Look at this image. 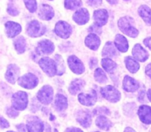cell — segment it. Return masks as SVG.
I'll use <instances>...</instances> for the list:
<instances>
[{"instance_id":"6da1fadb","label":"cell","mask_w":151,"mask_h":132,"mask_svg":"<svg viewBox=\"0 0 151 132\" xmlns=\"http://www.w3.org/2000/svg\"><path fill=\"white\" fill-rule=\"evenodd\" d=\"M134 19L130 16H124L118 21V27L123 33L128 36L136 38L139 35V31L134 26Z\"/></svg>"},{"instance_id":"7a4b0ae2","label":"cell","mask_w":151,"mask_h":132,"mask_svg":"<svg viewBox=\"0 0 151 132\" xmlns=\"http://www.w3.org/2000/svg\"><path fill=\"white\" fill-rule=\"evenodd\" d=\"M47 28L44 24H41L37 20H32L27 27V33L29 36L38 38L45 33Z\"/></svg>"},{"instance_id":"3957f363","label":"cell","mask_w":151,"mask_h":132,"mask_svg":"<svg viewBox=\"0 0 151 132\" xmlns=\"http://www.w3.org/2000/svg\"><path fill=\"white\" fill-rule=\"evenodd\" d=\"M28 105V96L24 92L19 91L12 97V106L16 110H24Z\"/></svg>"},{"instance_id":"277c9868","label":"cell","mask_w":151,"mask_h":132,"mask_svg":"<svg viewBox=\"0 0 151 132\" xmlns=\"http://www.w3.org/2000/svg\"><path fill=\"white\" fill-rule=\"evenodd\" d=\"M39 66L42 69V70L49 76H54L57 74V64L55 61L50 58H43L39 61Z\"/></svg>"},{"instance_id":"5b68a950","label":"cell","mask_w":151,"mask_h":132,"mask_svg":"<svg viewBox=\"0 0 151 132\" xmlns=\"http://www.w3.org/2000/svg\"><path fill=\"white\" fill-rule=\"evenodd\" d=\"M100 92L104 98L112 103H116L120 100V92L112 86L109 85L103 87L100 90Z\"/></svg>"},{"instance_id":"8992f818","label":"cell","mask_w":151,"mask_h":132,"mask_svg":"<svg viewBox=\"0 0 151 132\" xmlns=\"http://www.w3.org/2000/svg\"><path fill=\"white\" fill-rule=\"evenodd\" d=\"M19 86L27 89L35 88L38 84V80L35 75L32 73H27L18 80Z\"/></svg>"},{"instance_id":"52a82bcc","label":"cell","mask_w":151,"mask_h":132,"mask_svg":"<svg viewBox=\"0 0 151 132\" xmlns=\"http://www.w3.org/2000/svg\"><path fill=\"white\" fill-rule=\"evenodd\" d=\"M72 28L69 24L64 21H59L55 27V32L56 35L62 38H68L72 34Z\"/></svg>"},{"instance_id":"ba28073f","label":"cell","mask_w":151,"mask_h":132,"mask_svg":"<svg viewBox=\"0 0 151 132\" xmlns=\"http://www.w3.org/2000/svg\"><path fill=\"white\" fill-rule=\"evenodd\" d=\"M38 100L41 103L48 105L52 101L53 99V89L50 86L45 85L39 90L37 94Z\"/></svg>"},{"instance_id":"9c48e42d","label":"cell","mask_w":151,"mask_h":132,"mask_svg":"<svg viewBox=\"0 0 151 132\" xmlns=\"http://www.w3.org/2000/svg\"><path fill=\"white\" fill-rule=\"evenodd\" d=\"M55 50V46L53 43L50 40H43L40 41L38 44L35 52L38 55L40 56H44V55H49L52 53Z\"/></svg>"},{"instance_id":"30bf717a","label":"cell","mask_w":151,"mask_h":132,"mask_svg":"<svg viewBox=\"0 0 151 132\" xmlns=\"http://www.w3.org/2000/svg\"><path fill=\"white\" fill-rule=\"evenodd\" d=\"M68 64L71 70L75 74L81 75L85 71L83 63L79 58L75 56H71L68 58Z\"/></svg>"},{"instance_id":"8fae6325","label":"cell","mask_w":151,"mask_h":132,"mask_svg":"<svg viewBox=\"0 0 151 132\" xmlns=\"http://www.w3.org/2000/svg\"><path fill=\"white\" fill-rule=\"evenodd\" d=\"M97 93L94 90H91L88 93H81L78 96V100L81 104L86 106H91L95 104L97 101Z\"/></svg>"},{"instance_id":"7c38bea8","label":"cell","mask_w":151,"mask_h":132,"mask_svg":"<svg viewBox=\"0 0 151 132\" xmlns=\"http://www.w3.org/2000/svg\"><path fill=\"white\" fill-rule=\"evenodd\" d=\"M28 132H43L44 126L42 121L37 117H31L27 122Z\"/></svg>"},{"instance_id":"4fadbf2b","label":"cell","mask_w":151,"mask_h":132,"mask_svg":"<svg viewBox=\"0 0 151 132\" xmlns=\"http://www.w3.org/2000/svg\"><path fill=\"white\" fill-rule=\"evenodd\" d=\"M72 19L79 25H86L89 21V13L86 8H80L72 16Z\"/></svg>"},{"instance_id":"5bb4252c","label":"cell","mask_w":151,"mask_h":132,"mask_svg":"<svg viewBox=\"0 0 151 132\" xmlns=\"http://www.w3.org/2000/svg\"><path fill=\"white\" fill-rule=\"evenodd\" d=\"M93 18L95 22V25L99 27H103L106 25L109 19V13L106 9H99L94 11Z\"/></svg>"},{"instance_id":"9a60e30c","label":"cell","mask_w":151,"mask_h":132,"mask_svg":"<svg viewBox=\"0 0 151 132\" xmlns=\"http://www.w3.org/2000/svg\"><path fill=\"white\" fill-rule=\"evenodd\" d=\"M20 74V69L16 65L10 64L7 67V72L5 73V78L10 84H14L17 80H19V76Z\"/></svg>"},{"instance_id":"2e32d148","label":"cell","mask_w":151,"mask_h":132,"mask_svg":"<svg viewBox=\"0 0 151 132\" xmlns=\"http://www.w3.org/2000/svg\"><path fill=\"white\" fill-rule=\"evenodd\" d=\"M55 12L52 7L49 4H43L38 10V17L42 20L49 21L54 17Z\"/></svg>"},{"instance_id":"e0dca14e","label":"cell","mask_w":151,"mask_h":132,"mask_svg":"<svg viewBox=\"0 0 151 132\" xmlns=\"http://www.w3.org/2000/svg\"><path fill=\"white\" fill-rule=\"evenodd\" d=\"M22 31V27L19 24L14 22H7L5 23V32L9 38H14Z\"/></svg>"},{"instance_id":"ac0fdd59","label":"cell","mask_w":151,"mask_h":132,"mask_svg":"<svg viewBox=\"0 0 151 132\" xmlns=\"http://www.w3.org/2000/svg\"><path fill=\"white\" fill-rule=\"evenodd\" d=\"M132 54L135 60L142 62L145 61L149 56L147 50H145L139 44H137L134 46L132 50Z\"/></svg>"},{"instance_id":"d6986e66","label":"cell","mask_w":151,"mask_h":132,"mask_svg":"<svg viewBox=\"0 0 151 132\" xmlns=\"http://www.w3.org/2000/svg\"><path fill=\"white\" fill-rule=\"evenodd\" d=\"M122 87H123V89L126 92H133L137 91L139 88V84L135 79L131 78L128 75H126L123 80Z\"/></svg>"},{"instance_id":"ffe728a7","label":"cell","mask_w":151,"mask_h":132,"mask_svg":"<svg viewBox=\"0 0 151 132\" xmlns=\"http://www.w3.org/2000/svg\"><path fill=\"white\" fill-rule=\"evenodd\" d=\"M139 119L144 123L151 124V107L147 106H141L138 110Z\"/></svg>"},{"instance_id":"44dd1931","label":"cell","mask_w":151,"mask_h":132,"mask_svg":"<svg viewBox=\"0 0 151 132\" xmlns=\"http://www.w3.org/2000/svg\"><path fill=\"white\" fill-rule=\"evenodd\" d=\"M76 119L80 123L81 126L84 128H88L91 124V115L88 112L81 110L77 113Z\"/></svg>"},{"instance_id":"7402d4cb","label":"cell","mask_w":151,"mask_h":132,"mask_svg":"<svg viewBox=\"0 0 151 132\" xmlns=\"http://www.w3.org/2000/svg\"><path fill=\"white\" fill-rule=\"evenodd\" d=\"M85 43L89 49L97 50L100 45V39L95 33H90L86 38Z\"/></svg>"},{"instance_id":"603a6c76","label":"cell","mask_w":151,"mask_h":132,"mask_svg":"<svg viewBox=\"0 0 151 132\" xmlns=\"http://www.w3.org/2000/svg\"><path fill=\"white\" fill-rule=\"evenodd\" d=\"M138 13L146 25L151 26V9L150 7L145 4L141 5L139 7Z\"/></svg>"},{"instance_id":"cb8c5ba5","label":"cell","mask_w":151,"mask_h":132,"mask_svg":"<svg viewBox=\"0 0 151 132\" xmlns=\"http://www.w3.org/2000/svg\"><path fill=\"white\" fill-rule=\"evenodd\" d=\"M114 42L116 48L119 51L122 52V53H125V52L128 51L129 45H128V40L125 36L120 35V34H117L116 35V38H115Z\"/></svg>"},{"instance_id":"d4e9b609","label":"cell","mask_w":151,"mask_h":132,"mask_svg":"<svg viewBox=\"0 0 151 132\" xmlns=\"http://www.w3.org/2000/svg\"><path fill=\"white\" fill-rule=\"evenodd\" d=\"M85 85V82L83 81L82 79H75L71 83L70 86H69V91L72 94L75 95L77 93L79 92L83 87Z\"/></svg>"},{"instance_id":"484cf974","label":"cell","mask_w":151,"mask_h":132,"mask_svg":"<svg viewBox=\"0 0 151 132\" xmlns=\"http://www.w3.org/2000/svg\"><path fill=\"white\" fill-rule=\"evenodd\" d=\"M55 105L58 111H63L67 108L68 103L66 97L62 94H57L55 97Z\"/></svg>"},{"instance_id":"4316f807","label":"cell","mask_w":151,"mask_h":132,"mask_svg":"<svg viewBox=\"0 0 151 132\" xmlns=\"http://www.w3.org/2000/svg\"><path fill=\"white\" fill-rule=\"evenodd\" d=\"M15 49L19 54L24 53L26 50V40L23 36L17 37L14 40Z\"/></svg>"},{"instance_id":"83f0119b","label":"cell","mask_w":151,"mask_h":132,"mask_svg":"<svg viewBox=\"0 0 151 132\" xmlns=\"http://www.w3.org/2000/svg\"><path fill=\"white\" fill-rule=\"evenodd\" d=\"M96 125L101 129L108 131L111 127V123L105 116H100L96 120Z\"/></svg>"},{"instance_id":"f1b7e54d","label":"cell","mask_w":151,"mask_h":132,"mask_svg":"<svg viewBox=\"0 0 151 132\" xmlns=\"http://www.w3.org/2000/svg\"><path fill=\"white\" fill-rule=\"evenodd\" d=\"M125 64H126L127 69L131 72V73H135L139 69V64L138 62L131 57H127L125 59Z\"/></svg>"},{"instance_id":"f546056e","label":"cell","mask_w":151,"mask_h":132,"mask_svg":"<svg viewBox=\"0 0 151 132\" xmlns=\"http://www.w3.org/2000/svg\"><path fill=\"white\" fill-rule=\"evenodd\" d=\"M116 49H115L114 44L111 41H109L106 43L103 48L102 56H105V57H113L116 55Z\"/></svg>"},{"instance_id":"4dcf8cb0","label":"cell","mask_w":151,"mask_h":132,"mask_svg":"<svg viewBox=\"0 0 151 132\" xmlns=\"http://www.w3.org/2000/svg\"><path fill=\"white\" fill-rule=\"evenodd\" d=\"M101 64L105 70L109 73H112L116 68V63L110 58H103L102 60Z\"/></svg>"},{"instance_id":"1f68e13d","label":"cell","mask_w":151,"mask_h":132,"mask_svg":"<svg viewBox=\"0 0 151 132\" xmlns=\"http://www.w3.org/2000/svg\"><path fill=\"white\" fill-rule=\"evenodd\" d=\"M81 5H82L81 0H64V6L68 10H76Z\"/></svg>"},{"instance_id":"d6a6232c","label":"cell","mask_w":151,"mask_h":132,"mask_svg":"<svg viewBox=\"0 0 151 132\" xmlns=\"http://www.w3.org/2000/svg\"><path fill=\"white\" fill-rule=\"evenodd\" d=\"M94 78L97 82L101 83V84H104L107 81V76H106V73L100 68H97L94 71Z\"/></svg>"},{"instance_id":"836d02e7","label":"cell","mask_w":151,"mask_h":132,"mask_svg":"<svg viewBox=\"0 0 151 132\" xmlns=\"http://www.w3.org/2000/svg\"><path fill=\"white\" fill-rule=\"evenodd\" d=\"M25 6L27 9L30 13H34L37 10V2L36 0H24Z\"/></svg>"},{"instance_id":"e575fe53","label":"cell","mask_w":151,"mask_h":132,"mask_svg":"<svg viewBox=\"0 0 151 132\" xmlns=\"http://www.w3.org/2000/svg\"><path fill=\"white\" fill-rule=\"evenodd\" d=\"M6 112H7V116L10 117V118H15L19 115V113H18V112L16 111V109H14L13 107L7 108Z\"/></svg>"},{"instance_id":"d590c367","label":"cell","mask_w":151,"mask_h":132,"mask_svg":"<svg viewBox=\"0 0 151 132\" xmlns=\"http://www.w3.org/2000/svg\"><path fill=\"white\" fill-rule=\"evenodd\" d=\"M7 13L10 15V16H18L19 13V10L13 5V4H9L8 7H7Z\"/></svg>"},{"instance_id":"8d00e7d4","label":"cell","mask_w":151,"mask_h":132,"mask_svg":"<svg viewBox=\"0 0 151 132\" xmlns=\"http://www.w3.org/2000/svg\"><path fill=\"white\" fill-rule=\"evenodd\" d=\"M103 0H86V3L88 5L93 7H97L101 5Z\"/></svg>"},{"instance_id":"74e56055","label":"cell","mask_w":151,"mask_h":132,"mask_svg":"<svg viewBox=\"0 0 151 132\" xmlns=\"http://www.w3.org/2000/svg\"><path fill=\"white\" fill-rule=\"evenodd\" d=\"M10 126L8 121L6 120L4 118L0 116V128H7Z\"/></svg>"},{"instance_id":"f35d334b","label":"cell","mask_w":151,"mask_h":132,"mask_svg":"<svg viewBox=\"0 0 151 132\" xmlns=\"http://www.w3.org/2000/svg\"><path fill=\"white\" fill-rule=\"evenodd\" d=\"M89 32H94V33H100L101 32V30H100V27L97 26V25H92L89 28Z\"/></svg>"},{"instance_id":"ab89813d","label":"cell","mask_w":151,"mask_h":132,"mask_svg":"<svg viewBox=\"0 0 151 132\" xmlns=\"http://www.w3.org/2000/svg\"><path fill=\"white\" fill-rule=\"evenodd\" d=\"M144 44L146 47H148V48L151 50V37L145 38V39L144 40Z\"/></svg>"},{"instance_id":"60d3db41","label":"cell","mask_w":151,"mask_h":132,"mask_svg":"<svg viewBox=\"0 0 151 132\" xmlns=\"http://www.w3.org/2000/svg\"><path fill=\"white\" fill-rule=\"evenodd\" d=\"M64 132H83L82 130H81L80 128H75V127H72V128H69L66 130Z\"/></svg>"},{"instance_id":"b9f144b4","label":"cell","mask_w":151,"mask_h":132,"mask_svg":"<svg viewBox=\"0 0 151 132\" xmlns=\"http://www.w3.org/2000/svg\"><path fill=\"white\" fill-rule=\"evenodd\" d=\"M97 64V60L96 58H91V61H90V67L93 68V67H95Z\"/></svg>"},{"instance_id":"7bdbcfd3","label":"cell","mask_w":151,"mask_h":132,"mask_svg":"<svg viewBox=\"0 0 151 132\" xmlns=\"http://www.w3.org/2000/svg\"><path fill=\"white\" fill-rule=\"evenodd\" d=\"M145 72L146 74H147L150 78H151V63H149V64L146 66Z\"/></svg>"},{"instance_id":"ee69618b","label":"cell","mask_w":151,"mask_h":132,"mask_svg":"<svg viewBox=\"0 0 151 132\" xmlns=\"http://www.w3.org/2000/svg\"><path fill=\"white\" fill-rule=\"evenodd\" d=\"M16 128H17V129L20 132H26V128H25L24 125H23V124L18 125L17 126H16Z\"/></svg>"},{"instance_id":"f6af8a7d","label":"cell","mask_w":151,"mask_h":132,"mask_svg":"<svg viewBox=\"0 0 151 132\" xmlns=\"http://www.w3.org/2000/svg\"><path fill=\"white\" fill-rule=\"evenodd\" d=\"M106 1L111 4H116L118 2V0H106Z\"/></svg>"},{"instance_id":"bcb514c9","label":"cell","mask_w":151,"mask_h":132,"mask_svg":"<svg viewBox=\"0 0 151 132\" xmlns=\"http://www.w3.org/2000/svg\"><path fill=\"white\" fill-rule=\"evenodd\" d=\"M124 132H136L134 129H132L131 128H126L125 129V131Z\"/></svg>"},{"instance_id":"7dc6e473","label":"cell","mask_w":151,"mask_h":132,"mask_svg":"<svg viewBox=\"0 0 151 132\" xmlns=\"http://www.w3.org/2000/svg\"><path fill=\"white\" fill-rule=\"evenodd\" d=\"M147 97H148V99L151 102V89H149L148 92H147Z\"/></svg>"},{"instance_id":"c3c4849f","label":"cell","mask_w":151,"mask_h":132,"mask_svg":"<svg viewBox=\"0 0 151 132\" xmlns=\"http://www.w3.org/2000/svg\"><path fill=\"white\" fill-rule=\"evenodd\" d=\"M7 132H14V131H7Z\"/></svg>"},{"instance_id":"681fc988","label":"cell","mask_w":151,"mask_h":132,"mask_svg":"<svg viewBox=\"0 0 151 132\" xmlns=\"http://www.w3.org/2000/svg\"><path fill=\"white\" fill-rule=\"evenodd\" d=\"M125 1H129V0H125Z\"/></svg>"},{"instance_id":"f907efd6","label":"cell","mask_w":151,"mask_h":132,"mask_svg":"<svg viewBox=\"0 0 151 132\" xmlns=\"http://www.w3.org/2000/svg\"><path fill=\"white\" fill-rule=\"evenodd\" d=\"M50 1H52V0H50Z\"/></svg>"},{"instance_id":"816d5d0a","label":"cell","mask_w":151,"mask_h":132,"mask_svg":"<svg viewBox=\"0 0 151 132\" xmlns=\"http://www.w3.org/2000/svg\"><path fill=\"white\" fill-rule=\"evenodd\" d=\"M96 132H99V131H96Z\"/></svg>"}]
</instances>
